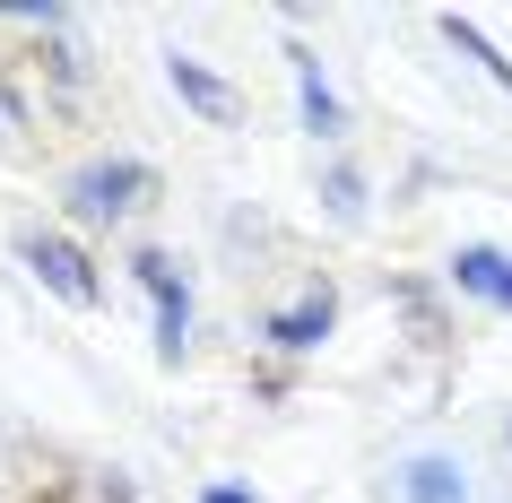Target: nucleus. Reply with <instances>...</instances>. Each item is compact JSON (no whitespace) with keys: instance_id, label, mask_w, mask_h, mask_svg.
<instances>
[{"instance_id":"20e7f679","label":"nucleus","mask_w":512,"mask_h":503,"mask_svg":"<svg viewBox=\"0 0 512 503\" xmlns=\"http://www.w3.org/2000/svg\"><path fill=\"white\" fill-rule=\"evenodd\" d=\"M165 79H174V96H183V105L191 113H209V122H235V87H226V79H209V70H200V61H183V53H174V61H165Z\"/></svg>"},{"instance_id":"0eeeda50","label":"nucleus","mask_w":512,"mask_h":503,"mask_svg":"<svg viewBox=\"0 0 512 503\" xmlns=\"http://www.w3.org/2000/svg\"><path fill=\"white\" fill-rule=\"evenodd\" d=\"M287 61H296V87H304V122H313V131H339V105H330V87H322V61L304 53V44Z\"/></svg>"},{"instance_id":"1a4fd4ad","label":"nucleus","mask_w":512,"mask_h":503,"mask_svg":"<svg viewBox=\"0 0 512 503\" xmlns=\"http://www.w3.org/2000/svg\"><path fill=\"white\" fill-rule=\"evenodd\" d=\"M443 35H452V44H460V53H469V61H486V70H495V87H512V61L495 53V44H486V35L469 27V18H443Z\"/></svg>"},{"instance_id":"423d86ee","label":"nucleus","mask_w":512,"mask_h":503,"mask_svg":"<svg viewBox=\"0 0 512 503\" xmlns=\"http://www.w3.org/2000/svg\"><path fill=\"white\" fill-rule=\"evenodd\" d=\"M400 495L408 503H469V486H460L452 460H408V469H400Z\"/></svg>"},{"instance_id":"9d476101","label":"nucleus","mask_w":512,"mask_h":503,"mask_svg":"<svg viewBox=\"0 0 512 503\" xmlns=\"http://www.w3.org/2000/svg\"><path fill=\"white\" fill-rule=\"evenodd\" d=\"M330 209H339V217L365 209V200H356V174H330Z\"/></svg>"},{"instance_id":"6e6552de","label":"nucleus","mask_w":512,"mask_h":503,"mask_svg":"<svg viewBox=\"0 0 512 503\" xmlns=\"http://www.w3.org/2000/svg\"><path fill=\"white\" fill-rule=\"evenodd\" d=\"M322 330H330V295H304L296 313H278V321H270V339H278V347H313Z\"/></svg>"},{"instance_id":"39448f33","label":"nucleus","mask_w":512,"mask_h":503,"mask_svg":"<svg viewBox=\"0 0 512 503\" xmlns=\"http://www.w3.org/2000/svg\"><path fill=\"white\" fill-rule=\"evenodd\" d=\"M452 278H460L469 295H495V304H512V261H504V252H486V243H469V252H460Z\"/></svg>"},{"instance_id":"7ed1b4c3","label":"nucleus","mask_w":512,"mask_h":503,"mask_svg":"<svg viewBox=\"0 0 512 503\" xmlns=\"http://www.w3.org/2000/svg\"><path fill=\"white\" fill-rule=\"evenodd\" d=\"M131 269H139V287H148V295L165 304V321H157V330H165V356H183V339H191V295H183V269L165 261V252H139Z\"/></svg>"},{"instance_id":"f257e3e1","label":"nucleus","mask_w":512,"mask_h":503,"mask_svg":"<svg viewBox=\"0 0 512 503\" xmlns=\"http://www.w3.org/2000/svg\"><path fill=\"white\" fill-rule=\"evenodd\" d=\"M148 191H157V174H148V165H87L79 183H70V209H79L87 226H105V217H131Z\"/></svg>"},{"instance_id":"f03ea898","label":"nucleus","mask_w":512,"mask_h":503,"mask_svg":"<svg viewBox=\"0 0 512 503\" xmlns=\"http://www.w3.org/2000/svg\"><path fill=\"white\" fill-rule=\"evenodd\" d=\"M27 269L61 295V304H96V269H87V252L70 235H27Z\"/></svg>"},{"instance_id":"9b49d317","label":"nucleus","mask_w":512,"mask_h":503,"mask_svg":"<svg viewBox=\"0 0 512 503\" xmlns=\"http://www.w3.org/2000/svg\"><path fill=\"white\" fill-rule=\"evenodd\" d=\"M209 503H243V495H226V486H217V495H209Z\"/></svg>"}]
</instances>
